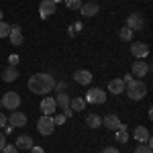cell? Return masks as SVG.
I'll list each match as a JSON object with an SVG mask.
<instances>
[{
    "instance_id": "cell-1",
    "label": "cell",
    "mask_w": 153,
    "mask_h": 153,
    "mask_svg": "<svg viewBox=\"0 0 153 153\" xmlns=\"http://www.w3.org/2000/svg\"><path fill=\"white\" fill-rule=\"evenodd\" d=\"M29 90L33 92V94H49L53 88H55V78L51 76V74H35V76H31L29 78Z\"/></svg>"
},
{
    "instance_id": "cell-2",
    "label": "cell",
    "mask_w": 153,
    "mask_h": 153,
    "mask_svg": "<svg viewBox=\"0 0 153 153\" xmlns=\"http://www.w3.org/2000/svg\"><path fill=\"white\" fill-rule=\"evenodd\" d=\"M125 92H127V96H129L131 100H141L147 94V86H145L143 80L133 78V80H129V82L125 84Z\"/></svg>"
},
{
    "instance_id": "cell-3",
    "label": "cell",
    "mask_w": 153,
    "mask_h": 153,
    "mask_svg": "<svg viewBox=\"0 0 153 153\" xmlns=\"http://www.w3.org/2000/svg\"><path fill=\"white\" fill-rule=\"evenodd\" d=\"M86 102H90V104H104L106 102V92L102 88H90L88 92H86V98H84Z\"/></svg>"
},
{
    "instance_id": "cell-4",
    "label": "cell",
    "mask_w": 153,
    "mask_h": 153,
    "mask_svg": "<svg viewBox=\"0 0 153 153\" xmlns=\"http://www.w3.org/2000/svg\"><path fill=\"white\" fill-rule=\"evenodd\" d=\"M143 27H145V19H143L141 12L129 14V19H127V29H131L133 33H139V31H143Z\"/></svg>"
},
{
    "instance_id": "cell-5",
    "label": "cell",
    "mask_w": 153,
    "mask_h": 153,
    "mask_svg": "<svg viewBox=\"0 0 153 153\" xmlns=\"http://www.w3.org/2000/svg\"><path fill=\"white\" fill-rule=\"evenodd\" d=\"M37 131L41 133V135H51L53 131H55V125H53V118L49 117V114H43V117L37 120Z\"/></svg>"
},
{
    "instance_id": "cell-6",
    "label": "cell",
    "mask_w": 153,
    "mask_h": 153,
    "mask_svg": "<svg viewBox=\"0 0 153 153\" xmlns=\"http://www.w3.org/2000/svg\"><path fill=\"white\" fill-rule=\"evenodd\" d=\"M0 102H2V106L6 110H16L21 106V96L16 94V92H6V94L0 98Z\"/></svg>"
},
{
    "instance_id": "cell-7",
    "label": "cell",
    "mask_w": 153,
    "mask_h": 153,
    "mask_svg": "<svg viewBox=\"0 0 153 153\" xmlns=\"http://www.w3.org/2000/svg\"><path fill=\"white\" fill-rule=\"evenodd\" d=\"M149 70H151V65L147 63V61H143V59H139V61H135L133 63V78H137V80H141V78H145L147 74H149Z\"/></svg>"
},
{
    "instance_id": "cell-8",
    "label": "cell",
    "mask_w": 153,
    "mask_h": 153,
    "mask_svg": "<svg viewBox=\"0 0 153 153\" xmlns=\"http://www.w3.org/2000/svg\"><path fill=\"white\" fill-rule=\"evenodd\" d=\"M55 10H57V4H53L51 0H43V2L39 4V14H41V19H49Z\"/></svg>"
},
{
    "instance_id": "cell-9",
    "label": "cell",
    "mask_w": 153,
    "mask_h": 153,
    "mask_svg": "<svg viewBox=\"0 0 153 153\" xmlns=\"http://www.w3.org/2000/svg\"><path fill=\"white\" fill-rule=\"evenodd\" d=\"M41 110H43V114H55V110H57V104H55V98H51V96H45L43 100H41Z\"/></svg>"
},
{
    "instance_id": "cell-10",
    "label": "cell",
    "mask_w": 153,
    "mask_h": 153,
    "mask_svg": "<svg viewBox=\"0 0 153 153\" xmlns=\"http://www.w3.org/2000/svg\"><path fill=\"white\" fill-rule=\"evenodd\" d=\"M10 45H16V47H19V45H23V29H21V27H19V25H12L10 27Z\"/></svg>"
},
{
    "instance_id": "cell-11",
    "label": "cell",
    "mask_w": 153,
    "mask_h": 153,
    "mask_svg": "<svg viewBox=\"0 0 153 153\" xmlns=\"http://www.w3.org/2000/svg\"><path fill=\"white\" fill-rule=\"evenodd\" d=\"M131 53L137 59H145L149 55V47H147L145 43H133V45H131Z\"/></svg>"
},
{
    "instance_id": "cell-12",
    "label": "cell",
    "mask_w": 153,
    "mask_h": 153,
    "mask_svg": "<svg viewBox=\"0 0 153 153\" xmlns=\"http://www.w3.org/2000/svg\"><path fill=\"white\" fill-rule=\"evenodd\" d=\"M133 137H135L139 143H151V133H149L147 127H135Z\"/></svg>"
},
{
    "instance_id": "cell-13",
    "label": "cell",
    "mask_w": 153,
    "mask_h": 153,
    "mask_svg": "<svg viewBox=\"0 0 153 153\" xmlns=\"http://www.w3.org/2000/svg\"><path fill=\"white\" fill-rule=\"evenodd\" d=\"M102 125H104L106 129H110V131H117L123 123H120V118H118L117 114H106V117L102 118Z\"/></svg>"
},
{
    "instance_id": "cell-14",
    "label": "cell",
    "mask_w": 153,
    "mask_h": 153,
    "mask_svg": "<svg viewBox=\"0 0 153 153\" xmlns=\"http://www.w3.org/2000/svg\"><path fill=\"white\" fill-rule=\"evenodd\" d=\"M74 78H76V82H78V84L88 86V84L92 82V71H88V70H78L76 74H74Z\"/></svg>"
},
{
    "instance_id": "cell-15",
    "label": "cell",
    "mask_w": 153,
    "mask_h": 153,
    "mask_svg": "<svg viewBox=\"0 0 153 153\" xmlns=\"http://www.w3.org/2000/svg\"><path fill=\"white\" fill-rule=\"evenodd\" d=\"M8 125H12L14 129H16V127H25V125H27V114L19 112V110H16V112H12L10 118H8Z\"/></svg>"
},
{
    "instance_id": "cell-16",
    "label": "cell",
    "mask_w": 153,
    "mask_h": 153,
    "mask_svg": "<svg viewBox=\"0 0 153 153\" xmlns=\"http://www.w3.org/2000/svg\"><path fill=\"white\" fill-rule=\"evenodd\" d=\"M108 92L110 94H125V82H123V78H114L112 82L108 84Z\"/></svg>"
},
{
    "instance_id": "cell-17",
    "label": "cell",
    "mask_w": 153,
    "mask_h": 153,
    "mask_svg": "<svg viewBox=\"0 0 153 153\" xmlns=\"http://www.w3.org/2000/svg\"><path fill=\"white\" fill-rule=\"evenodd\" d=\"M33 137H29V135H21V137H19V139H16V143H14V145H16V149H25V151H27V149H31V147H33Z\"/></svg>"
},
{
    "instance_id": "cell-18",
    "label": "cell",
    "mask_w": 153,
    "mask_h": 153,
    "mask_svg": "<svg viewBox=\"0 0 153 153\" xmlns=\"http://www.w3.org/2000/svg\"><path fill=\"white\" fill-rule=\"evenodd\" d=\"M80 12H82V16H94L98 12V4L96 2H86V4L80 6Z\"/></svg>"
},
{
    "instance_id": "cell-19",
    "label": "cell",
    "mask_w": 153,
    "mask_h": 153,
    "mask_svg": "<svg viewBox=\"0 0 153 153\" xmlns=\"http://www.w3.org/2000/svg\"><path fill=\"white\" fill-rule=\"evenodd\" d=\"M2 80H4V82H14V80H19V71H16V68H14V65H8L6 70L2 71Z\"/></svg>"
},
{
    "instance_id": "cell-20",
    "label": "cell",
    "mask_w": 153,
    "mask_h": 153,
    "mask_svg": "<svg viewBox=\"0 0 153 153\" xmlns=\"http://www.w3.org/2000/svg\"><path fill=\"white\" fill-rule=\"evenodd\" d=\"M114 139L118 143H127L129 141V133H127V125H120L117 131H114Z\"/></svg>"
},
{
    "instance_id": "cell-21",
    "label": "cell",
    "mask_w": 153,
    "mask_h": 153,
    "mask_svg": "<svg viewBox=\"0 0 153 153\" xmlns=\"http://www.w3.org/2000/svg\"><path fill=\"white\" fill-rule=\"evenodd\" d=\"M55 104H57L59 108H70V96L65 94V92H59V94L55 96Z\"/></svg>"
},
{
    "instance_id": "cell-22",
    "label": "cell",
    "mask_w": 153,
    "mask_h": 153,
    "mask_svg": "<svg viewBox=\"0 0 153 153\" xmlns=\"http://www.w3.org/2000/svg\"><path fill=\"white\" fill-rule=\"evenodd\" d=\"M70 108L71 110H84L86 108V100L84 98H70Z\"/></svg>"
},
{
    "instance_id": "cell-23",
    "label": "cell",
    "mask_w": 153,
    "mask_h": 153,
    "mask_svg": "<svg viewBox=\"0 0 153 153\" xmlns=\"http://www.w3.org/2000/svg\"><path fill=\"white\" fill-rule=\"evenodd\" d=\"M86 123H88V127L98 129V127H102V117H98V114H90V117L86 118Z\"/></svg>"
},
{
    "instance_id": "cell-24",
    "label": "cell",
    "mask_w": 153,
    "mask_h": 153,
    "mask_svg": "<svg viewBox=\"0 0 153 153\" xmlns=\"http://www.w3.org/2000/svg\"><path fill=\"white\" fill-rule=\"evenodd\" d=\"M135 153H153L151 143H139L137 149H135Z\"/></svg>"
},
{
    "instance_id": "cell-25",
    "label": "cell",
    "mask_w": 153,
    "mask_h": 153,
    "mask_svg": "<svg viewBox=\"0 0 153 153\" xmlns=\"http://www.w3.org/2000/svg\"><path fill=\"white\" fill-rule=\"evenodd\" d=\"M118 37H120L123 41H131V39H133V31L127 29V27H123V29L118 31Z\"/></svg>"
},
{
    "instance_id": "cell-26",
    "label": "cell",
    "mask_w": 153,
    "mask_h": 153,
    "mask_svg": "<svg viewBox=\"0 0 153 153\" xmlns=\"http://www.w3.org/2000/svg\"><path fill=\"white\" fill-rule=\"evenodd\" d=\"M8 35H10V25L0 21V39H4V37H8Z\"/></svg>"
},
{
    "instance_id": "cell-27",
    "label": "cell",
    "mask_w": 153,
    "mask_h": 153,
    "mask_svg": "<svg viewBox=\"0 0 153 153\" xmlns=\"http://www.w3.org/2000/svg\"><path fill=\"white\" fill-rule=\"evenodd\" d=\"M65 6H68L70 10H80V6H82V0H65Z\"/></svg>"
},
{
    "instance_id": "cell-28",
    "label": "cell",
    "mask_w": 153,
    "mask_h": 153,
    "mask_svg": "<svg viewBox=\"0 0 153 153\" xmlns=\"http://www.w3.org/2000/svg\"><path fill=\"white\" fill-rule=\"evenodd\" d=\"M51 118H53V125H55V127L65 123V117H63V114H51Z\"/></svg>"
},
{
    "instance_id": "cell-29",
    "label": "cell",
    "mask_w": 153,
    "mask_h": 153,
    "mask_svg": "<svg viewBox=\"0 0 153 153\" xmlns=\"http://www.w3.org/2000/svg\"><path fill=\"white\" fill-rule=\"evenodd\" d=\"M2 153H19V149H16V145H10V143H6V145L2 147Z\"/></svg>"
},
{
    "instance_id": "cell-30",
    "label": "cell",
    "mask_w": 153,
    "mask_h": 153,
    "mask_svg": "<svg viewBox=\"0 0 153 153\" xmlns=\"http://www.w3.org/2000/svg\"><path fill=\"white\" fill-rule=\"evenodd\" d=\"M65 88H68V84H65V82H55V88H53V90H57V94H59V92H63Z\"/></svg>"
},
{
    "instance_id": "cell-31",
    "label": "cell",
    "mask_w": 153,
    "mask_h": 153,
    "mask_svg": "<svg viewBox=\"0 0 153 153\" xmlns=\"http://www.w3.org/2000/svg\"><path fill=\"white\" fill-rule=\"evenodd\" d=\"M6 125H8V118H6V114L0 112V127H6Z\"/></svg>"
},
{
    "instance_id": "cell-32",
    "label": "cell",
    "mask_w": 153,
    "mask_h": 153,
    "mask_svg": "<svg viewBox=\"0 0 153 153\" xmlns=\"http://www.w3.org/2000/svg\"><path fill=\"white\" fill-rule=\"evenodd\" d=\"M29 151H31V153H45V149H43V147H37V145H33Z\"/></svg>"
},
{
    "instance_id": "cell-33",
    "label": "cell",
    "mask_w": 153,
    "mask_h": 153,
    "mask_svg": "<svg viewBox=\"0 0 153 153\" xmlns=\"http://www.w3.org/2000/svg\"><path fill=\"white\" fill-rule=\"evenodd\" d=\"M102 153H120L117 149V147H104V149H102Z\"/></svg>"
},
{
    "instance_id": "cell-34",
    "label": "cell",
    "mask_w": 153,
    "mask_h": 153,
    "mask_svg": "<svg viewBox=\"0 0 153 153\" xmlns=\"http://www.w3.org/2000/svg\"><path fill=\"white\" fill-rule=\"evenodd\" d=\"M8 63H10V65H16V63H19V57H16V55H10V57H8Z\"/></svg>"
},
{
    "instance_id": "cell-35",
    "label": "cell",
    "mask_w": 153,
    "mask_h": 153,
    "mask_svg": "<svg viewBox=\"0 0 153 153\" xmlns=\"http://www.w3.org/2000/svg\"><path fill=\"white\" fill-rule=\"evenodd\" d=\"M4 145H6V137H4V133H0V151H2Z\"/></svg>"
},
{
    "instance_id": "cell-36",
    "label": "cell",
    "mask_w": 153,
    "mask_h": 153,
    "mask_svg": "<svg viewBox=\"0 0 153 153\" xmlns=\"http://www.w3.org/2000/svg\"><path fill=\"white\" fill-rule=\"evenodd\" d=\"M71 114H74V110H71V108H63V117H65V118H70Z\"/></svg>"
},
{
    "instance_id": "cell-37",
    "label": "cell",
    "mask_w": 153,
    "mask_h": 153,
    "mask_svg": "<svg viewBox=\"0 0 153 153\" xmlns=\"http://www.w3.org/2000/svg\"><path fill=\"white\" fill-rule=\"evenodd\" d=\"M12 131H14V127H12V125H6V127H4V133H6V135H10Z\"/></svg>"
},
{
    "instance_id": "cell-38",
    "label": "cell",
    "mask_w": 153,
    "mask_h": 153,
    "mask_svg": "<svg viewBox=\"0 0 153 153\" xmlns=\"http://www.w3.org/2000/svg\"><path fill=\"white\" fill-rule=\"evenodd\" d=\"M129 80H133V76H131V74H127V76H125V78H123V82L127 84V82H129Z\"/></svg>"
},
{
    "instance_id": "cell-39",
    "label": "cell",
    "mask_w": 153,
    "mask_h": 153,
    "mask_svg": "<svg viewBox=\"0 0 153 153\" xmlns=\"http://www.w3.org/2000/svg\"><path fill=\"white\" fill-rule=\"evenodd\" d=\"M51 2H53V4H57V2H61V0H51Z\"/></svg>"
},
{
    "instance_id": "cell-40",
    "label": "cell",
    "mask_w": 153,
    "mask_h": 153,
    "mask_svg": "<svg viewBox=\"0 0 153 153\" xmlns=\"http://www.w3.org/2000/svg\"><path fill=\"white\" fill-rule=\"evenodd\" d=\"M2 14H4V12H2V10H0V21H2Z\"/></svg>"
},
{
    "instance_id": "cell-41",
    "label": "cell",
    "mask_w": 153,
    "mask_h": 153,
    "mask_svg": "<svg viewBox=\"0 0 153 153\" xmlns=\"http://www.w3.org/2000/svg\"><path fill=\"white\" fill-rule=\"evenodd\" d=\"M0 106H2V102H0Z\"/></svg>"
},
{
    "instance_id": "cell-42",
    "label": "cell",
    "mask_w": 153,
    "mask_h": 153,
    "mask_svg": "<svg viewBox=\"0 0 153 153\" xmlns=\"http://www.w3.org/2000/svg\"><path fill=\"white\" fill-rule=\"evenodd\" d=\"M90 2H92V0H90Z\"/></svg>"
},
{
    "instance_id": "cell-43",
    "label": "cell",
    "mask_w": 153,
    "mask_h": 153,
    "mask_svg": "<svg viewBox=\"0 0 153 153\" xmlns=\"http://www.w3.org/2000/svg\"><path fill=\"white\" fill-rule=\"evenodd\" d=\"M0 153H2V151H0Z\"/></svg>"
}]
</instances>
